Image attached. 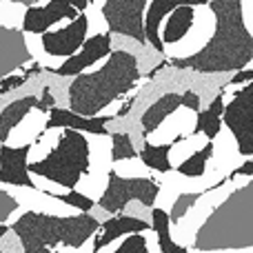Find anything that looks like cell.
I'll use <instances>...</instances> for the list:
<instances>
[{
	"label": "cell",
	"mask_w": 253,
	"mask_h": 253,
	"mask_svg": "<svg viewBox=\"0 0 253 253\" xmlns=\"http://www.w3.org/2000/svg\"><path fill=\"white\" fill-rule=\"evenodd\" d=\"M184 4H209L207 0H151L147 7V18H144V31H147V42L151 44L156 51L162 53V40H160V27L165 18L169 16L173 9L184 7ZM165 56V53H162Z\"/></svg>",
	"instance_id": "obj_18"
},
{
	"label": "cell",
	"mask_w": 253,
	"mask_h": 253,
	"mask_svg": "<svg viewBox=\"0 0 253 253\" xmlns=\"http://www.w3.org/2000/svg\"><path fill=\"white\" fill-rule=\"evenodd\" d=\"M98 253H160V249H158V238L151 229L144 233H131Z\"/></svg>",
	"instance_id": "obj_24"
},
{
	"label": "cell",
	"mask_w": 253,
	"mask_h": 253,
	"mask_svg": "<svg viewBox=\"0 0 253 253\" xmlns=\"http://www.w3.org/2000/svg\"><path fill=\"white\" fill-rule=\"evenodd\" d=\"M222 91L227 100L222 116L224 129L231 133L238 153L249 160L253 158V83L242 87L227 84Z\"/></svg>",
	"instance_id": "obj_8"
},
{
	"label": "cell",
	"mask_w": 253,
	"mask_h": 253,
	"mask_svg": "<svg viewBox=\"0 0 253 253\" xmlns=\"http://www.w3.org/2000/svg\"><path fill=\"white\" fill-rule=\"evenodd\" d=\"M215 34L198 56L169 62L175 69H191L205 76H233L253 65V36L242 18V0H213Z\"/></svg>",
	"instance_id": "obj_2"
},
{
	"label": "cell",
	"mask_w": 253,
	"mask_h": 253,
	"mask_svg": "<svg viewBox=\"0 0 253 253\" xmlns=\"http://www.w3.org/2000/svg\"><path fill=\"white\" fill-rule=\"evenodd\" d=\"M111 135V162H125V160H135L140 158V151L135 147L133 138L125 131H114Z\"/></svg>",
	"instance_id": "obj_25"
},
{
	"label": "cell",
	"mask_w": 253,
	"mask_h": 253,
	"mask_svg": "<svg viewBox=\"0 0 253 253\" xmlns=\"http://www.w3.org/2000/svg\"><path fill=\"white\" fill-rule=\"evenodd\" d=\"M224 107H227V100H224V91H220L200 114L196 116V131L193 133H200L205 135L207 140L215 142L218 135L224 131V123H222V116H224Z\"/></svg>",
	"instance_id": "obj_19"
},
{
	"label": "cell",
	"mask_w": 253,
	"mask_h": 253,
	"mask_svg": "<svg viewBox=\"0 0 253 253\" xmlns=\"http://www.w3.org/2000/svg\"><path fill=\"white\" fill-rule=\"evenodd\" d=\"M0 253H4V251H2V247H0Z\"/></svg>",
	"instance_id": "obj_34"
},
{
	"label": "cell",
	"mask_w": 253,
	"mask_h": 253,
	"mask_svg": "<svg viewBox=\"0 0 253 253\" xmlns=\"http://www.w3.org/2000/svg\"><path fill=\"white\" fill-rule=\"evenodd\" d=\"M151 227H153V233H156V238H158V249H160V253H191L189 247H182L173 240L169 211L160 209V207H153L151 209Z\"/></svg>",
	"instance_id": "obj_22"
},
{
	"label": "cell",
	"mask_w": 253,
	"mask_h": 253,
	"mask_svg": "<svg viewBox=\"0 0 253 253\" xmlns=\"http://www.w3.org/2000/svg\"><path fill=\"white\" fill-rule=\"evenodd\" d=\"M11 2H18V4H22V7H38V4H44V2H49V0H11Z\"/></svg>",
	"instance_id": "obj_33"
},
{
	"label": "cell",
	"mask_w": 253,
	"mask_h": 253,
	"mask_svg": "<svg viewBox=\"0 0 253 253\" xmlns=\"http://www.w3.org/2000/svg\"><path fill=\"white\" fill-rule=\"evenodd\" d=\"M213 156H215V142H207L202 149L193 151L187 160L180 162L173 171L187 180H202V178H207V173H209V167H211Z\"/></svg>",
	"instance_id": "obj_21"
},
{
	"label": "cell",
	"mask_w": 253,
	"mask_h": 253,
	"mask_svg": "<svg viewBox=\"0 0 253 253\" xmlns=\"http://www.w3.org/2000/svg\"><path fill=\"white\" fill-rule=\"evenodd\" d=\"M62 135V129H44V133L31 144V151H29V165L34 162H40L49 156V153L56 149L58 140Z\"/></svg>",
	"instance_id": "obj_26"
},
{
	"label": "cell",
	"mask_w": 253,
	"mask_h": 253,
	"mask_svg": "<svg viewBox=\"0 0 253 253\" xmlns=\"http://www.w3.org/2000/svg\"><path fill=\"white\" fill-rule=\"evenodd\" d=\"M67 2L71 4V7H76L80 13H84L89 9V4H91V0H67Z\"/></svg>",
	"instance_id": "obj_32"
},
{
	"label": "cell",
	"mask_w": 253,
	"mask_h": 253,
	"mask_svg": "<svg viewBox=\"0 0 253 253\" xmlns=\"http://www.w3.org/2000/svg\"><path fill=\"white\" fill-rule=\"evenodd\" d=\"M60 202H65L67 207H71V209H76L78 213H91L93 209H96V200H91L89 196H84V193H80L78 189H74V191H67L65 196L60 198Z\"/></svg>",
	"instance_id": "obj_28"
},
{
	"label": "cell",
	"mask_w": 253,
	"mask_h": 253,
	"mask_svg": "<svg viewBox=\"0 0 253 253\" xmlns=\"http://www.w3.org/2000/svg\"><path fill=\"white\" fill-rule=\"evenodd\" d=\"M40 40H42V47L47 51V56L51 60H56L58 65H62L71 56H76L84 47V42L89 40L87 13H80L76 20L67 22V25L53 27L51 31L40 36Z\"/></svg>",
	"instance_id": "obj_10"
},
{
	"label": "cell",
	"mask_w": 253,
	"mask_h": 253,
	"mask_svg": "<svg viewBox=\"0 0 253 253\" xmlns=\"http://www.w3.org/2000/svg\"><path fill=\"white\" fill-rule=\"evenodd\" d=\"M111 123V118L107 116H98V118H84V116L74 114L67 107H53L49 111L47 129H74L87 135H109L107 125Z\"/></svg>",
	"instance_id": "obj_16"
},
{
	"label": "cell",
	"mask_w": 253,
	"mask_h": 253,
	"mask_svg": "<svg viewBox=\"0 0 253 253\" xmlns=\"http://www.w3.org/2000/svg\"><path fill=\"white\" fill-rule=\"evenodd\" d=\"M114 53V36L111 34H102V36H93L84 42V47L80 49L76 56H71L69 60H65L60 65V69L53 71L60 78H78L80 74H87L93 67H98L102 60Z\"/></svg>",
	"instance_id": "obj_12"
},
{
	"label": "cell",
	"mask_w": 253,
	"mask_h": 253,
	"mask_svg": "<svg viewBox=\"0 0 253 253\" xmlns=\"http://www.w3.org/2000/svg\"><path fill=\"white\" fill-rule=\"evenodd\" d=\"M47 120H49V114H42V111L34 109L20 123V126L11 133V138H9L7 144L9 147H16V149L18 147H31V144L44 133V129H47Z\"/></svg>",
	"instance_id": "obj_20"
},
{
	"label": "cell",
	"mask_w": 253,
	"mask_h": 253,
	"mask_svg": "<svg viewBox=\"0 0 253 253\" xmlns=\"http://www.w3.org/2000/svg\"><path fill=\"white\" fill-rule=\"evenodd\" d=\"M87 20H89V38L93 36H102V34H109V27H107V20L102 16V9L96 7V4H89L87 11Z\"/></svg>",
	"instance_id": "obj_29"
},
{
	"label": "cell",
	"mask_w": 253,
	"mask_h": 253,
	"mask_svg": "<svg viewBox=\"0 0 253 253\" xmlns=\"http://www.w3.org/2000/svg\"><path fill=\"white\" fill-rule=\"evenodd\" d=\"M100 220L91 213L47 215L25 211L11 231L20 238L25 253H56L60 249H83L100 231Z\"/></svg>",
	"instance_id": "obj_4"
},
{
	"label": "cell",
	"mask_w": 253,
	"mask_h": 253,
	"mask_svg": "<svg viewBox=\"0 0 253 253\" xmlns=\"http://www.w3.org/2000/svg\"><path fill=\"white\" fill-rule=\"evenodd\" d=\"M171 149H173V144L144 142L142 149H140V160H142V165L147 167L151 173L167 175L173 171V165H171Z\"/></svg>",
	"instance_id": "obj_23"
},
{
	"label": "cell",
	"mask_w": 253,
	"mask_h": 253,
	"mask_svg": "<svg viewBox=\"0 0 253 253\" xmlns=\"http://www.w3.org/2000/svg\"><path fill=\"white\" fill-rule=\"evenodd\" d=\"M151 229H153L151 222H147V220L133 218V215H126V213L111 215L109 220H105L100 224V231L93 236V253L107 249V247L131 236V233H144V231H151Z\"/></svg>",
	"instance_id": "obj_13"
},
{
	"label": "cell",
	"mask_w": 253,
	"mask_h": 253,
	"mask_svg": "<svg viewBox=\"0 0 253 253\" xmlns=\"http://www.w3.org/2000/svg\"><path fill=\"white\" fill-rule=\"evenodd\" d=\"M198 253L253 251V178H240L238 187L213 209L193 238Z\"/></svg>",
	"instance_id": "obj_3"
},
{
	"label": "cell",
	"mask_w": 253,
	"mask_h": 253,
	"mask_svg": "<svg viewBox=\"0 0 253 253\" xmlns=\"http://www.w3.org/2000/svg\"><path fill=\"white\" fill-rule=\"evenodd\" d=\"M25 13H27V7H22V4H18V2H11V0H2V4H0V27L22 31Z\"/></svg>",
	"instance_id": "obj_27"
},
{
	"label": "cell",
	"mask_w": 253,
	"mask_h": 253,
	"mask_svg": "<svg viewBox=\"0 0 253 253\" xmlns=\"http://www.w3.org/2000/svg\"><path fill=\"white\" fill-rule=\"evenodd\" d=\"M231 178H253V158L242 162V165L231 173Z\"/></svg>",
	"instance_id": "obj_31"
},
{
	"label": "cell",
	"mask_w": 253,
	"mask_h": 253,
	"mask_svg": "<svg viewBox=\"0 0 253 253\" xmlns=\"http://www.w3.org/2000/svg\"><path fill=\"white\" fill-rule=\"evenodd\" d=\"M147 83L149 78L140 69L138 58L123 49H114L107 60L71 80L67 109L84 118H98L129 96H138Z\"/></svg>",
	"instance_id": "obj_1"
},
{
	"label": "cell",
	"mask_w": 253,
	"mask_h": 253,
	"mask_svg": "<svg viewBox=\"0 0 253 253\" xmlns=\"http://www.w3.org/2000/svg\"><path fill=\"white\" fill-rule=\"evenodd\" d=\"M29 173L51 180L67 191L78 189L84 175L91 173V138L74 129H62L56 149L44 160L29 165Z\"/></svg>",
	"instance_id": "obj_6"
},
{
	"label": "cell",
	"mask_w": 253,
	"mask_h": 253,
	"mask_svg": "<svg viewBox=\"0 0 253 253\" xmlns=\"http://www.w3.org/2000/svg\"><path fill=\"white\" fill-rule=\"evenodd\" d=\"M218 18L211 4H184L165 18L160 27L162 53L169 62L193 58L209 44L215 34Z\"/></svg>",
	"instance_id": "obj_5"
},
{
	"label": "cell",
	"mask_w": 253,
	"mask_h": 253,
	"mask_svg": "<svg viewBox=\"0 0 253 253\" xmlns=\"http://www.w3.org/2000/svg\"><path fill=\"white\" fill-rule=\"evenodd\" d=\"M242 18H245L249 34L253 36V0H242Z\"/></svg>",
	"instance_id": "obj_30"
},
{
	"label": "cell",
	"mask_w": 253,
	"mask_h": 253,
	"mask_svg": "<svg viewBox=\"0 0 253 253\" xmlns=\"http://www.w3.org/2000/svg\"><path fill=\"white\" fill-rule=\"evenodd\" d=\"M182 107H184V93H180V91H167V93H162V96H158L138 118V125L144 133V140L156 133V131L160 129L175 111L182 109Z\"/></svg>",
	"instance_id": "obj_14"
},
{
	"label": "cell",
	"mask_w": 253,
	"mask_h": 253,
	"mask_svg": "<svg viewBox=\"0 0 253 253\" xmlns=\"http://www.w3.org/2000/svg\"><path fill=\"white\" fill-rule=\"evenodd\" d=\"M160 175H151V178H123L114 169L107 180V189L96 202L107 215H120L131 202H142L144 207L153 209L160 198Z\"/></svg>",
	"instance_id": "obj_7"
},
{
	"label": "cell",
	"mask_w": 253,
	"mask_h": 253,
	"mask_svg": "<svg viewBox=\"0 0 253 253\" xmlns=\"http://www.w3.org/2000/svg\"><path fill=\"white\" fill-rule=\"evenodd\" d=\"M80 11L71 7L67 0H49L38 7H29L25 13V22H22V34H36L42 36L51 31L53 27L67 25V22L76 20Z\"/></svg>",
	"instance_id": "obj_11"
},
{
	"label": "cell",
	"mask_w": 253,
	"mask_h": 253,
	"mask_svg": "<svg viewBox=\"0 0 253 253\" xmlns=\"http://www.w3.org/2000/svg\"><path fill=\"white\" fill-rule=\"evenodd\" d=\"M149 2L151 0H105L100 9L107 20V27H109V34L149 44L147 31H144Z\"/></svg>",
	"instance_id": "obj_9"
},
{
	"label": "cell",
	"mask_w": 253,
	"mask_h": 253,
	"mask_svg": "<svg viewBox=\"0 0 253 253\" xmlns=\"http://www.w3.org/2000/svg\"><path fill=\"white\" fill-rule=\"evenodd\" d=\"M31 62V56L27 51L25 34L18 29L0 27V80L13 71L22 69Z\"/></svg>",
	"instance_id": "obj_15"
},
{
	"label": "cell",
	"mask_w": 253,
	"mask_h": 253,
	"mask_svg": "<svg viewBox=\"0 0 253 253\" xmlns=\"http://www.w3.org/2000/svg\"><path fill=\"white\" fill-rule=\"evenodd\" d=\"M0 4H2V0H0Z\"/></svg>",
	"instance_id": "obj_35"
},
{
	"label": "cell",
	"mask_w": 253,
	"mask_h": 253,
	"mask_svg": "<svg viewBox=\"0 0 253 253\" xmlns=\"http://www.w3.org/2000/svg\"><path fill=\"white\" fill-rule=\"evenodd\" d=\"M29 151L31 147H0V169L7 175L9 187H27L34 189V180L29 173Z\"/></svg>",
	"instance_id": "obj_17"
}]
</instances>
